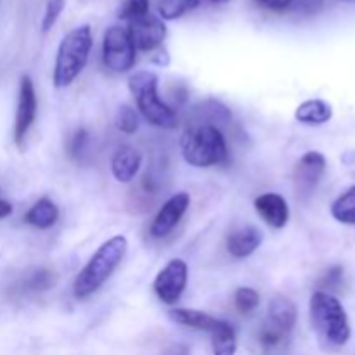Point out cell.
Listing matches in <instances>:
<instances>
[{"instance_id":"1","label":"cell","mask_w":355,"mask_h":355,"mask_svg":"<svg viewBox=\"0 0 355 355\" xmlns=\"http://www.w3.org/2000/svg\"><path fill=\"white\" fill-rule=\"evenodd\" d=\"M128 241L125 236H114L97 248L92 259L80 270L73 284V293L76 298H87L96 293L116 270L121 260L127 255Z\"/></svg>"},{"instance_id":"2","label":"cell","mask_w":355,"mask_h":355,"mask_svg":"<svg viewBox=\"0 0 355 355\" xmlns=\"http://www.w3.org/2000/svg\"><path fill=\"white\" fill-rule=\"evenodd\" d=\"M180 148L184 159L198 168H208L227 162V142L224 134L211 123L187 128L180 141Z\"/></svg>"},{"instance_id":"3","label":"cell","mask_w":355,"mask_h":355,"mask_svg":"<svg viewBox=\"0 0 355 355\" xmlns=\"http://www.w3.org/2000/svg\"><path fill=\"white\" fill-rule=\"evenodd\" d=\"M94 38L89 24L75 28L61 40L54 64V85L58 89L71 85L89 61Z\"/></svg>"},{"instance_id":"4","label":"cell","mask_w":355,"mask_h":355,"mask_svg":"<svg viewBox=\"0 0 355 355\" xmlns=\"http://www.w3.org/2000/svg\"><path fill=\"white\" fill-rule=\"evenodd\" d=\"M311 318L321 340L331 347H343L350 340V324L340 300L326 291H315L311 298Z\"/></svg>"},{"instance_id":"5","label":"cell","mask_w":355,"mask_h":355,"mask_svg":"<svg viewBox=\"0 0 355 355\" xmlns=\"http://www.w3.org/2000/svg\"><path fill=\"white\" fill-rule=\"evenodd\" d=\"M128 87L142 116L159 128H175L177 114L173 107L158 96V76L153 71H137L128 80Z\"/></svg>"},{"instance_id":"6","label":"cell","mask_w":355,"mask_h":355,"mask_svg":"<svg viewBox=\"0 0 355 355\" xmlns=\"http://www.w3.org/2000/svg\"><path fill=\"white\" fill-rule=\"evenodd\" d=\"M103 61L104 66L114 73H125L134 68L135 47L127 28H107L103 40Z\"/></svg>"},{"instance_id":"7","label":"cell","mask_w":355,"mask_h":355,"mask_svg":"<svg viewBox=\"0 0 355 355\" xmlns=\"http://www.w3.org/2000/svg\"><path fill=\"white\" fill-rule=\"evenodd\" d=\"M326 172V158L318 151H309L298 159L293 170V187L298 200L312 196Z\"/></svg>"},{"instance_id":"8","label":"cell","mask_w":355,"mask_h":355,"mask_svg":"<svg viewBox=\"0 0 355 355\" xmlns=\"http://www.w3.org/2000/svg\"><path fill=\"white\" fill-rule=\"evenodd\" d=\"M187 286V266L184 260L173 259L163 267L156 276L155 288L156 295L163 304L173 305L180 300Z\"/></svg>"},{"instance_id":"9","label":"cell","mask_w":355,"mask_h":355,"mask_svg":"<svg viewBox=\"0 0 355 355\" xmlns=\"http://www.w3.org/2000/svg\"><path fill=\"white\" fill-rule=\"evenodd\" d=\"M127 31L130 35L135 51H155L166 38L165 23L153 14H146L144 17L130 21V26Z\"/></svg>"},{"instance_id":"10","label":"cell","mask_w":355,"mask_h":355,"mask_svg":"<svg viewBox=\"0 0 355 355\" xmlns=\"http://www.w3.org/2000/svg\"><path fill=\"white\" fill-rule=\"evenodd\" d=\"M37 118V94H35L33 82L30 76H23L19 85V101H17L16 123H14V141L23 146L26 134Z\"/></svg>"},{"instance_id":"11","label":"cell","mask_w":355,"mask_h":355,"mask_svg":"<svg viewBox=\"0 0 355 355\" xmlns=\"http://www.w3.org/2000/svg\"><path fill=\"white\" fill-rule=\"evenodd\" d=\"M191 203V198L187 193H177L159 208L158 215L153 220L151 232L153 238H165L168 232H172L177 227V224L180 222V218L186 214L187 207Z\"/></svg>"},{"instance_id":"12","label":"cell","mask_w":355,"mask_h":355,"mask_svg":"<svg viewBox=\"0 0 355 355\" xmlns=\"http://www.w3.org/2000/svg\"><path fill=\"white\" fill-rule=\"evenodd\" d=\"M255 210L263 218V222L274 229H283L290 220V208L281 194H260L255 200Z\"/></svg>"},{"instance_id":"13","label":"cell","mask_w":355,"mask_h":355,"mask_svg":"<svg viewBox=\"0 0 355 355\" xmlns=\"http://www.w3.org/2000/svg\"><path fill=\"white\" fill-rule=\"evenodd\" d=\"M297 305L284 295H276L269 304V324L290 335L297 324Z\"/></svg>"},{"instance_id":"14","label":"cell","mask_w":355,"mask_h":355,"mask_svg":"<svg viewBox=\"0 0 355 355\" xmlns=\"http://www.w3.org/2000/svg\"><path fill=\"white\" fill-rule=\"evenodd\" d=\"M142 165L141 153L135 151L134 148H121L114 153L111 159V172L118 182H130L135 179Z\"/></svg>"},{"instance_id":"15","label":"cell","mask_w":355,"mask_h":355,"mask_svg":"<svg viewBox=\"0 0 355 355\" xmlns=\"http://www.w3.org/2000/svg\"><path fill=\"white\" fill-rule=\"evenodd\" d=\"M262 243V232L253 225L238 229L227 238V252L234 259H246L252 255Z\"/></svg>"},{"instance_id":"16","label":"cell","mask_w":355,"mask_h":355,"mask_svg":"<svg viewBox=\"0 0 355 355\" xmlns=\"http://www.w3.org/2000/svg\"><path fill=\"white\" fill-rule=\"evenodd\" d=\"M168 318L177 324L187 326V328L201 329V331L211 333L218 326L220 319L211 318L201 311H191V309H173L168 312Z\"/></svg>"},{"instance_id":"17","label":"cell","mask_w":355,"mask_h":355,"mask_svg":"<svg viewBox=\"0 0 355 355\" xmlns=\"http://www.w3.org/2000/svg\"><path fill=\"white\" fill-rule=\"evenodd\" d=\"M295 118L305 125H324L333 118V107L322 99L305 101L297 107Z\"/></svg>"},{"instance_id":"18","label":"cell","mask_w":355,"mask_h":355,"mask_svg":"<svg viewBox=\"0 0 355 355\" xmlns=\"http://www.w3.org/2000/svg\"><path fill=\"white\" fill-rule=\"evenodd\" d=\"M59 218V208L55 207V203L49 198H42L38 200L33 207L28 210L24 220L30 225L38 229H49L58 222Z\"/></svg>"},{"instance_id":"19","label":"cell","mask_w":355,"mask_h":355,"mask_svg":"<svg viewBox=\"0 0 355 355\" xmlns=\"http://www.w3.org/2000/svg\"><path fill=\"white\" fill-rule=\"evenodd\" d=\"M211 347H214V355L236 354V333L227 321H220L211 331Z\"/></svg>"},{"instance_id":"20","label":"cell","mask_w":355,"mask_h":355,"mask_svg":"<svg viewBox=\"0 0 355 355\" xmlns=\"http://www.w3.org/2000/svg\"><path fill=\"white\" fill-rule=\"evenodd\" d=\"M331 215L340 224L355 225V186L347 189L335 203L331 205Z\"/></svg>"},{"instance_id":"21","label":"cell","mask_w":355,"mask_h":355,"mask_svg":"<svg viewBox=\"0 0 355 355\" xmlns=\"http://www.w3.org/2000/svg\"><path fill=\"white\" fill-rule=\"evenodd\" d=\"M286 340H288L286 333H283L281 329L274 328V326L269 324V322H267V324L263 326L259 333V345L266 354L277 352V350H279L281 347L286 343Z\"/></svg>"},{"instance_id":"22","label":"cell","mask_w":355,"mask_h":355,"mask_svg":"<svg viewBox=\"0 0 355 355\" xmlns=\"http://www.w3.org/2000/svg\"><path fill=\"white\" fill-rule=\"evenodd\" d=\"M234 304L241 314H250L260 304V295L253 288H238L234 295Z\"/></svg>"},{"instance_id":"23","label":"cell","mask_w":355,"mask_h":355,"mask_svg":"<svg viewBox=\"0 0 355 355\" xmlns=\"http://www.w3.org/2000/svg\"><path fill=\"white\" fill-rule=\"evenodd\" d=\"M114 125L120 132L123 134H134L135 130L139 128V120L135 111L132 110L130 106H120L116 111V118H114Z\"/></svg>"},{"instance_id":"24","label":"cell","mask_w":355,"mask_h":355,"mask_svg":"<svg viewBox=\"0 0 355 355\" xmlns=\"http://www.w3.org/2000/svg\"><path fill=\"white\" fill-rule=\"evenodd\" d=\"M149 14V0H125L118 10V17L127 21H135Z\"/></svg>"},{"instance_id":"25","label":"cell","mask_w":355,"mask_h":355,"mask_svg":"<svg viewBox=\"0 0 355 355\" xmlns=\"http://www.w3.org/2000/svg\"><path fill=\"white\" fill-rule=\"evenodd\" d=\"M64 6L66 0H49L47 6H45L44 21H42V31H44V33H47V31L54 26L58 17L61 16Z\"/></svg>"},{"instance_id":"26","label":"cell","mask_w":355,"mask_h":355,"mask_svg":"<svg viewBox=\"0 0 355 355\" xmlns=\"http://www.w3.org/2000/svg\"><path fill=\"white\" fill-rule=\"evenodd\" d=\"M186 3L184 0H162L158 6V12L163 19H177L186 12Z\"/></svg>"},{"instance_id":"27","label":"cell","mask_w":355,"mask_h":355,"mask_svg":"<svg viewBox=\"0 0 355 355\" xmlns=\"http://www.w3.org/2000/svg\"><path fill=\"white\" fill-rule=\"evenodd\" d=\"M87 142H89V132L85 128H78L71 135V139H69V155L73 158H80L83 155V151H85Z\"/></svg>"},{"instance_id":"28","label":"cell","mask_w":355,"mask_h":355,"mask_svg":"<svg viewBox=\"0 0 355 355\" xmlns=\"http://www.w3.org/2000/svg\"><path fill=\"white\" fill-rule=\"evenodd\" d=\"M324 6V0H293L291 7L302 16H314Z\"/></svg>"},{"instance_id":"29","label":"cell","mask_w":355,"mask_h":355,"mask_svg":"<svg viewBox=\"0 0 355 355\" xmlns=\"http://www.w3.org/2000/svg\"><path fill=\"white\" fill-rule=\"evenodd\" d=\"M51 281H52V274L47 272V270H38L30 281V288L33 291H44L51 286Z\"/></svg>"},{"instance_id":"30","label":"cell","mask_w":355,"mask_h":355,"mask_svg":"<svg viewBox=\"0 0 355 355\" xmlns=\"http://www.w3.org/2000/svg\"><path fill=\"white\" fill-rule=\"evenodd\" d=\"M259 6L266 7L269 10H276V12H283V10L290 9L293 0H255Z\"/></svg>"},{"instance_id":"31","label":"cell","mask_w":355,"mask_h":355,"mask_svg":"<svg viewBox=\"0 0 355 355\" xmlns=\"http://www.w3.org/2000/svg\"><path fill=\"white\" fill-rule=\"evenodd\" d=\"M340 279H342V267H333V269H329V272L324 276L322 284H324L326 288H331L336 286V284L340 283Z\"/></svg>"},{"instance_id":"32","label":"cell","mask_w":355,"mask_h":355,"mask_svg":"<svg viewBox=\"0 0 355 355\" xmlns=\"http://www.w3.org/2000/svg\"><path fill=\"white\" fill-rule=\"evenodd\" d=\"M231 0H184L186 3V9H198L201 6H222V3H227Z\"/></svg>"},{"instance_id":"33","label":"cell","mask_w":355,"mask_h":355,"mask_svg":"<svg viewBox=\"0 0 355 355\" xmlns=\"http://www.w3.org/2000/svg\"><path fill=\"white\" fill-rule=\"evenodd\" d=\"M10 214H12V207H10V203H7V201L0 200V218L9 217Z\"/></svg>"},{"instance_id":"34","label":"cell","mask_w":355,"mask_h":355,"mask_svg":"<svg viewBox=\"0 0 355 355\" xmlns=\"http://www.w3.org/2000/svg\"><path fill=\"white\" fill-rule=\"evenodd\" d=\"M166 355H189V350H187V347L184 345H175L166 352Z\"/></svg>"}]
</instances>
